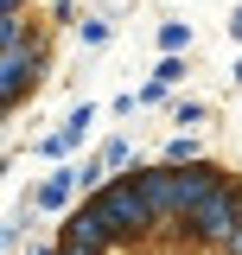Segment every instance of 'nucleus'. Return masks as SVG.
Wrapping results in <instances>:
<instances>
[{
    "instance_id": "f257e3e1",
    "label": "nucleus",
    "mask_w": 242,
    "mask_h": 255,
    "mask_svg": "<svg viewBox=\"0 0 242 255\" xmlns=\"http://www.w3.org/2000/svg\"><path fill=\"white\" fill-rule=\"evenodd\" d=\"M38 70H45V45H32L26 38V13H13L6 19V109L26 102V90L38 83Z\"/></svg>"
},
{
    "instance_id": "39448f33",
    "label": "nucleus",
    "mask_w": 242,
    "mask_h": 255,
    "mask_svg": "<svg viewBox=\"0 0 242 255\" xmlns=\"http://www.w3.org/2000/svg\"><path fill=\"white\" fill-rule=\"evenodd\" d=\"M13 13H26V0H6V19H13Z\"/></svg>"
},
{
    "instance_id": "7ed1b4c3",
    "label": "nucleus",
    "mask_w": 242,
    "mask_h": 255,
    "mask_svg": "<svg viewBox=\"0 0 242 255\" xmlns=\"http://www.w3.org/2000/svg\"><path fill=\"white\" fill-rule=\"evenodd\" d=\"M77 179H83V172H51V179L38 185V204H45V211H64V204L77 198Z\"/></svg>"
},
{
    "instance_id": "6e6552de",
    "label": "nucleus",
    "mask_w": 242,
    "mask_h": 255,
    "mask_svg": "<svg viewBox=\"0 0 242 255\" xmlns=\"http://www.w3.org/2000/svg\"><path fill=\"white\" fill-rule=\"evenodd\" d=\"M236 83H242V64H236Z\"/></svg>"
},
{
    "instance_id": "0eeeda50",
    "label": "nucleus",
    "mask_w": 242,
    "mask_h": 255,
    "mask_svg": "<svg viewBox=\"0 0 242 255\" xmlns=\"http://www.w3.org/2000/svg\"><path fill=\"white\" fill-rule=\"evenodd\" d=\"M102 6H109V13H121V6H127V0H102Z\"/></svg>"
},
{
    "instance_id": "f03ea898",
    "label": "nucleus",
    "mask_w": 242,
    "mask_h": 255,
    "mask_svg": "<svg viewBox=\"0 0 242 255\" xmlns=\"http://www.w3.org/2000/svg\"><path fill=\"white\" fill-rule=\"evenodd\" d=\"M90 122H96V109L83 102V109H77V115L64 122V134H51V140H45V153H70V147H77V140L90 134Z\"/></svg>"
},
{
    "instance_id": "423d86ee",
    "label": "nucleus",
    "mask_w": 242,
    "mask_h": 255,
    "mask_svg": "<svg viewBox=\"0 0 242 255\" xmlns=\"http://www.w3.org/2000/svg\"><path fill=\"white\" fill-rule=\"evenodd\" d=\"M230 32H236V38H242V6H236V19H230Z\"/></svg>"
},
{
    "instance_id": "20e7f679",
    "label": "nucleus",
    "mask_w": 242,
    "mask_h": 255,
    "mask_svg": "<svg viewBox=\"0 0 242 255\" xmlns=\"http://www.w3.org/2000/svg\"><path fill=\"white\" fill-rule=\"evenodd\" d=\"M127 166V140H109L102 153H96V172H121Z\"/></svg>"
}]
</instances>
